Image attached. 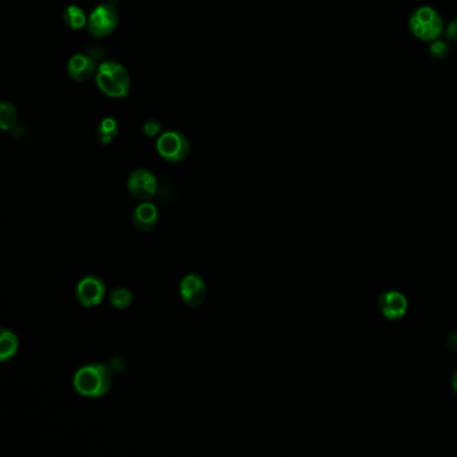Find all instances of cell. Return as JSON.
<instances>
[{
	"label": "cell",
	"instance_id": "cell-4",
	"mask_svg": "<svg viewBox=\"0 0 457 457\" xmlns=\"http://www.w3.org/2000/svg\"><path fill=\"white\" fill-rule=\"evenodd\" d=\"M120 14L110 3L98 4L88 19V32L94 38H105L118 27Z\"/></svg>",
	"mask_w": 457,
	"mask_h": 457
},
{
	"label": "cell",
	"instance_id": "cell-8",
	"mask_svg": "<svg viewBox=\"0 0 457 457\" xmlns=\"http://www.w3.org/2000/svg\"><path fill=\"white\" fill-rule=\"evenodd\" d=\"M180 296L189 307H198L207 296V285L201 275H185L180 283Z\"/></svg>",
	"mask_w": 457,
	"mask_h": 457
},
{
	"label": "cell",
	"instance_id": "cell-11",
	"mask_svg": "<svg viewBox=\"0 0 457 457\" xmlns=\"http://www.w3.org/2000/svg\"><path fill=\"white\" fill-rule=\"evenodd\" d=\"M158 219H160V212L157 207L149 201H142L136 207V210L132 214V221L135 227L142 232H148L154 228L158 223Z\"/></svg>",
	"mask_w": 457,
	"mask_h": 457
},
{
	"label": "cell",
	"instance_id": "cell-19",
	"mask_svg": "<svg viewBox=\"0 0 457 457\" xmlns=\"http://www.w3.org/2000/svg\"><path fill=\"white\" fill-rule=\"evenodd\" d=\"M444 35L449 42L457 43V18L446 25V27L444 30Z\"/></svg>",
	"mask_w": 457,
	"mask_h": 457
},
{
	"label": "cell",
	"instance_id": "cell-18",
	"mask_svg": "<svg viewBox=\"0 0 457 457\" xmlns=\"http://www.w3.org/2000/svg\"><path fill=\"white\" fill-rule=\"evenodd\" d=\"M161 129H163L161 122L156 120V118H148V120H145L144 123H142V132L148 137L158 136L161 133Z\"/></svg>",
	"mask_w": 457,
	"mask_h": 457
},
{
	"label": "cell",
	"instance_id": "cell-10",
	"mask_svg": "<svg viewBox=\"0 0 457 457\" xmlns=\"http://www.w3.org/2000/svg\"><path fill=\"white\" fill-rule=\"evenodd\" d=\"M97 73L95 63L86 54H76L67 63V76L76 82L89 81Z\"/></svg>",
	"mask_w": 457,
	"mask_h": 457
},
{
	"label": "cell",
	"instance_id": "cell-3",
	"mask_svg": "<svg viewBox=\"0 0 457 457\" xmlns=\"http://www.w3.org/2000/svg\"><path fill=\"white\" fill-rule=\"evenodd\" d=\"M408 27L416 39L425 43L440 39L445 30L442 15L430 6H420L413 10L408 19Z\"/></svg>",
	"mask_w": 457,
	"mask_h": 457
},
{
	"label": "cell",
	"instance_id": "cell-13",
	"mask_svg": "<svg viewBox=\"0 0 457 457\" xmlns=\"http://www.w3.org/2000/svg\"><path fill=\"white\" fill-rule=\"evenodd\" d=\"M118 133H120L118 122L116 121V118H113V117H107L97 125L98 139L105 145L114 141L118 136Z\"/></svg>",
	"mask_w": 457,
	"mask_h": 457
},
{
	"label": "cell",
	"instance_id": "cell-9",
	"mask_svg": "<svg viewBox=\"0 0 457 457\" xmlns=\"http://www.w3.org/2000/svg\"><path fill=\"white\" fill-rule=\"evenodd\" d=\"M378 307L386 320H400L408 310V301L404 294L396 289H389L381 294Z\"/></svg>",
	"mask_w": 457,
	"mask_h": 457
},
{
	"label": "cell",
	"instance_id": "cell-7",
	"mask_svg": "<svg viewBox=\"0 0 457 457\" xmlns=\"http://www.w3.org/2000/svg\"><path fill=\"white\" fill-rule=\"evenodd\" d=\"M158 189V183L156 176L149 169H135L128 179V191L129 193L141 201H149L156 196Z\"/></svg>",
	"mask_w": 457,
	"mask_h": 457
},
{
	"label": "cell",
	"instance_id": "cell-6",
	"mask_svg": "<svg viewBox=\"0 0 457 457\" xmlns=\"http://www.w3.org/2000/svg\"><path fill=\"white\" fill-rule=\"evenodd\" d=\"M76 296L79 305L83 307L101 305L107 296V285L100 276L88 275L78 282Z\"/></svg>",
	"mask_w": 457,
	"mask_h": 457
},
{
	"label": "cell",
	"instance_id": "cell-14",
	"mask_svg": "<svg viewBox=\"0 0 457 457\" xmlns=\"http://www.w3.org/2000/svg\"><path fill=\"white\" fill-rule=\"evenodd\" d=\"M19 342L14 333H11L7 329H3L1 336H0V360L6 362L7 360L13 358L18 350Z\"/></svg>",
	"mask_w": 457,
	"mask_h": 457
},
{
	"label": "cell",
	"instance_id": "cell-21",
	"mask_svg": "<svg viewBox=\"0 0 457 457\" xmlns=\"http://www.w3.org/2000/svg\"><path fill=\"white\" fill-rule=\"evenodd\" d=\"M452 388H453V390L456 392L457 395V371L453 374V377H452Z\"/></svg>",
	"mask_w": 457,
	"mask_h": 457
},
{
	"label": "cell",
	"instance_id": "cell-5",
	"mask_svg": "<svg viewBox=\"0 0 457 457\" xmlns=\"http://www.w3.org/2000/svg\"><path fill=\"white\" fill-rule=\"evenodd\" d=\"M156 149L165 161L180 163L188 157L191 152V145L188 138L182 132L167 130L157 138Z\"/></svg>",
	"mask_w": 457,
	"mask_h": 457
},
{
	"label": "cell",
	"instance_id": "cell-12",
	"mask_svg": "<svg viewBox=\"0 0 457 457\" xmlns=\"http://www.w3.org/2000/svg\"><path fill=\"white\" fill-rule=\"evenodd\" d=\"M62 19L63 23L70 29V30H82L88 26V19L89 16H86L85 11L76 6V4H71L67 6L62 14Z\"/></svg>",
	"mask_w": 457,
	"mask_h": 457
},
{
	"label": "cell",
	"instance_id": "cell-1",
	"mask_svg": "<svg viewBox=\"0 0 457 457\" xmlns=\"http://www.w3.org/2000/svg\"><path fill=\"white\" fill-rule=\"evenodd\" d=\"M111 373L102 364H89L76 370L73 386L79 396L98 398L105 396L111 388Z\"/></svg>",
	"mask_w": 457,
	"mask_h": 457
},
{
	"label": "cell",
	"instance_id": "cell-16",
	"mask_svg": "<svg viewBox=\"0 0 457 457\" xmlns=\"http://www.w3.org/2000/svg\"><path fill=\"white\" fill-rule=\"evenodd\" d=\"M109 302H110V305L113 306L114 308H117V310H125V308H128L129 306L132 305L133 294H132L130 289L118 287V289H113L110 292Z\"/></svg>",
	"mask_w": 457,
	"mask_h": 457
},
{
	"label": "cell",
	"instance_id": "cell-17",
	"mask_svg": "<svg viewBox=\"0 0 457 457\" xmlns=\"http://www.w3.org/2000/svg\"><path fill=\"white\" fill-rule=\"evenodd\" d=\"M428 51H429V54L433 58H436V60H444L448 55V53H449V47H448V43L442 41V38H440V39L433 41V42L429 43Z\"/></svg>",
	"mask_w": 457,
	"mask_h": 457
},
{
	"label": "cell",
	"instance_id": "cell-20",
	"mask_svg": "<svg viewBox=\"0 0 457 457\" xmlns=\"http://www.w3.org/2000/svg\"><path fill=\"white\" fill-rule=\"evenodd\" d=\"M446 345L449 349L457 350V333H452L446 339Z\"/></svg>",
	"mask_w": 457,
	"mask_h": 457
},
{
	"label": "cell",
	"instance_id": "cell-15",
	"mask_svg": "<svg viewBox=\"0 0 457 457\" xmlns=\"http://www.w3.org/2000/svg\"><path fill=\"white\" fill-rule=\"evenodd\" d=\"M18 123V111L11 102L3 101L0 104V126L3 130H11Z\"/></svg>",
	"mask_w": 457,
	"mask_h": 457
},
{
	"label": "cell",
	"instance_id": "cell-2",
	"mask_svg": "<svg viewBox=\"0 0 457 457\" xmlns=\"http://www.w3.org/2000/svg\"><path fill=\"white\" fill-rule=\"evenodd\" d=\"M95 82L109 98H126L130 92L129 71L116 61L102 62L95 73Z\"/></svg>",
	"mask_w": 457,
	"mask_h": 457
}]
</instances>
